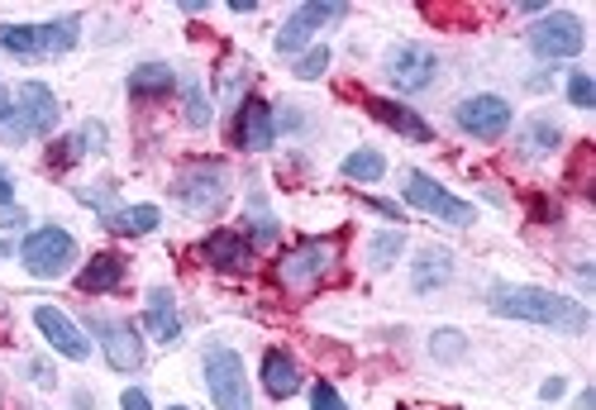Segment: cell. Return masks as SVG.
<instances>
[{"instance_id": "6da1fadb", "label": "cell", "mask_w": 596, "mask_h": 410, "mask_svg": "<svg viewBox=\"0 0 596 410\" xmlns=\"http://www.w3.org/2000/svg\"><path fill=\"white\" fill-rule=\"evenodd\" d=\"M487 306L506 320H525V325H545V329H559V335H587L592 325V311L573 296H559V291H545V286H492Z\"/></svg>"}, {"instance_id": "7a4b0ae2", "label": "cell", "mask_w": 596, "mask_h": 410, "mask_svg": "<svg viewBox=\"0 0 596 410\" xmlns=\"http://www.w3.org/2000/svg\"><path fill=\"white\" fill-rule=\"evenodd\" d=\"M339 258H343V244L335 234H325V239H301L291 244L282 258H277V286L287 291V296H311L320 282L339 272Z\"/></svg>"}, {"instance_id": "3957f363", "label": "cell", "mask_w": 596, "mask_h": 410, "mask_svg": "<svg viewBox=\"0 0 596 410\" xmlns=\"http://www.w3.org/2000/svg\"><path fill=\"white\" fill-rule=\"evenodd\" d=\"M230 191H234V177L230 167L215 163V157H196V163H182L177 167V181H172V196H177L182 210H191V215H220L224 206H230Z\"/></svg>"}, {"instance_id": "277c9868", "label": "cell", "mask_w": 596, "mask_h": 410, "mask_svg": "<svg viewBox=\"0 0 596 410\" xmlns=\"http://www.w3.org/2000/svg\"><path fill=\"white\" fill-rule=\"evenodd\" d=\"M58 115H62V105L58 96H52V86L44 82H24L20 86V96H15V115H10V125L0 129L10 143H24V139H44L58 129Z\"/></svg>"}, {"instance_id": "5b68a950", "label": "cell", "mask_w": 596, "mask_h": 410, "mask_svg": "<svg viewBox=\"0 0 596 410\" xmlns=\"http://www.w3.org/2000/svg\"><path fill=\"white\" fill-rule=\"evenodd\" d=\"M206 391L215 410H254V396H248V373H244V359L234 349H206Z\"/></svg>"}, {"instance_id": "8992f818", "label": "cell", "mask_w": 596, "mask_h": 410, "mask_svg": "<svg viewBox=\"0 0 596 410\" xmlns=\"http://www.w3.org/2000/svg\"><path fill=\"white\" fill-rule=\"evenodd\" d=\"M72 258H77V239H72L68 230H58V224H44V230L24 234V244H20V262H24V272L44 277V282H52V277L68 272V268H72Z\"/></svg>"}, {"instance_id": "52a82bcc", "label": "cell", "mask_w": 596, "mask_h": 410, "mask_svg": "<svg viewBox=\"0 0 596 410\" xmlns=\"http://www.w3.org/2000/svg\"><path fill=\"white\" fill-rule=\"evenodd\" d=\"M454 120H458V129L468 139H482V143H492V139H501V134H511V101L506 96H468V101H458L454 105Z\"/></svg>"}, {"instance_id": "ba28073f", "label": "cell", "mask_w": 596, "mask_h": 410, "mask_svg": "<svg viewBox=\"0 0 596 410\" xmlns=\"http://www.w3.org/2000/svg\"><path fill=\"white\" fill-rule=\"evenodd\" d=\"M86 325H91V335L101 339V353L115 373H139L143 367V339H139L135 325L115 320V315H91Z\"/></svg>"}, {"instance_id": "9c48e42d", "label": "cell", "mask_w": 596, "mask_h": 410, "mask_svg": "<svg viewBox=\"0 0 596 410\" xmlns=\"http://www.w3.org/2000/svg\"><path fill=\"white\" fill-rule=\"evenodd\" d=\"M406 206L425 210V215L444 220V224H458V230H468L477 220V210L468 201H458V196H448L440 181H430L425 172H406Z\"/></svg>"}, {"instance_id": "30bf717a", "label": "cell", "mask_w": 596, "mask_h": 410, "mask_svg": "<svg viewBox=\"0 0 596 410\" xmlns=\"http://www.w3.org/2000/svg\"><path fill=\"white\" fill-rule=\"evenodd\" d=\"M525 38H529V48H535L539 58H577V52L587 48V30H582V20L559 15V10L529 24Z\"/></svg>"}, {"instance_id": "8fae6325", "label": "cell", "mask_w": 596, "mask_h": 410, "mask_svg": "<svg viewBox=\"0 0 596 410\" xmlns=\"http://www.w3.org/2000/svg\"><path fill=\"white\" fill-rule=\"evenodd\" d=\"M387 77L396 91L420 96V91L434 86V77H440V58H434V48H425V44H401L387 52Z\"/></svg>"}, {"instance_id": "7c38bea8", "label": "cell", "mask_w": 596, "mask_h": 410, "mask_svg": "<svg viewBox=\"0 0 596 410\" xmlns=\"http://www.w3.org/2000/svg\"><path fill=\"white\" fill-rule=\"evenodd\" d=\"M343 15H349V5H343V0H311V5H296L287 15L282 30H277V52H296L315 30H320V24L343 20Z\"/></svg>"}, {"instance_id": "4fadbf2b", "label": "cell", "mask_w": 596, "mask_h": 410, "mask_svg": "<svg viewBox=\"0 0 596 410\" xmlns=\"http://www.w3.org/2000/svg\"><path fill=\"white\" fill-rule=\"evenodd\" d=\"M272 139H277L272 105L258 101V96H244L238 101V115H234V143L248 153H262V149H272Z\"/></svg>"}, {"instance_id": "5bb4252c", "label": "cell", "mask_w": 596, "mask_h": 410, "mask_svg": "<svg viewBox=\"0 0 596 410\" xmlns=\"http://www.w3.org/2000/svg\"><path fill=\"white\" fill-rule=\"evenodd\" d=\"M34 325H38V335H44L52 349L62 353V359H72V363H86V359H91V339H86L82 329H77L58 306H38V311H34Z\"/></svg>"}, {"instance_id": "9a60e30c", "label": "cell", "mask_w": 596, "mask_h": 410, "mask_svg": "<svg viewBox=\"0 0 596 410\" xmlns=\"http://www.w3.org/2000/svg\"><path fill=\"white\" fill-rule=\"evenodd\" d=\"M201 262H210L215 272H248L254 268V244H248V234L215 230L201 244Z\"/></svg>"}, {"instance_id": "2e32d148", "label": "cell", "mask_w": 596, "mask_h": 410, "mask_svg": "<svg viewBox=\"0 0 596 410\" xmlns=\"http://www.w3.org/2000/svg\"><path fill=\"white\" fill-rule=\"evenodd\" d=\"M363 105H367V110H373L387 129H396L401 139H410V143H434V129L420 120V115L410 110V105H396V101H382V96H367Z\"/></svg>"}, {"instance_id": "e0dca14e", "label": "cell", "mask_w": 596, "mask_h": 410, "mask_svg": "<svg viewBox=\"0 0 596 410\" xmlns=\"http://www.w3.org/2000/svg\"><path fill=\"white\" fill-rule=\"evenodd\" d=\"M143 329L163 343H177L182 339V315H177V296L167 286H153L149 291V311H143Z\"/></svg>"}, {"instance_id": "ac0fdd59", "label": "cell", "mask_w": 596, "mask_h": 410, "mask_svg": "<svg viewBox=\"0 0 596 410\" xmlns=\"http://www.w3.org/2000/svg\"><path fill=\"white\" fill-rule=\"evenodd\" d=\"M262 387H268L272 401H287V396L301 391V367L287 349H268L262 353Z\"/></svg>"}, {"instance_id": "d6986e66", "label": "cell", "mask_w": 596, "mask_h": 410, "mask_svg": "<svg viewBox=\"0 0 596 410\" xmlns=\"http://www.w3.org/2000/svg\"><path fill=\"white\" fill-rule=\"evenodd\" d=\"M448 277H454V258H448V248H425V254L410 262V291H416V296L440 291Z\"/></svg>"}, {"instance_id": "ffe728a7", "label": "cell", "mask_w": 596, "mask_h": 410, "mask_svg": "<svg viewBox=\"0 0 596 410\" xmlns=\"http://www.w3.org/2000/svg\"><path fill=\"white\" fill-rule=\"evenodd\" d=\"M119 282H125V258L119 254H96L77 272V286H82L86 296H105V291H115Z\"/></svg>"}, {"instance_id": "44dd1931", "label": "cell", "mask_w": 596, "mask_h": 410, "mask_svg": "<svg viewBox=\"0 0 596 410\" xmlns=\"http://www.w3.org/2000/svg\"><path fill=\"white\" fill-rule=\"evenodd\" d=\"M177 91V72L167 62H143V68L129 72V96L135 101H163Z\"/></svg>"}, {"instance_id": "7402d4cb", "label": "cell", "mask_w": 596, "mask_h": 410, "mask_svg": "<svg viewBox=\"0 0 596 410\" xmlns=\"http://www.w3.org/2000/svg\"><path fill=\"white\" fill-rule=\"evenodd\" d=\"M563 143V129H559V120H549V115H535V120H525L521 125V153L525 157H545V153H553Z\"/></svg>"}, {"instance_id": "603a6c76", "label": "cell", "mask_w": 596, "mask_h": 410, "mask_svg": "<svg viewBox=\"0 0 596 410\" xmlns=\"http://www.w3.org/2000/svg\"><path fill=\"white\" fill-rule=\"evenodd\" d=\"M77 38H82V20H77V15L38 24V58H58V52H68Z\"/></svg>"}, {"instance_id": "cb8c5ba5", "label": "cell", "mask_w": 596, "mask_h": 410, "mask_svg": "<svg viewBox=\"0 0 596 410\" xmlns=\"http://www.w3.org/2000/svg\"><path fill=\"white\" fill-rule=\"evenodd\" d=\"M62 143H68V149L52 153V163H62V167L77 163V157H86V153H105V125L101 120H86L72 139H62Z\"/></svg>"}, {"instance_id": "d4e9b609", "label": "cell", "mask_w": 596, "mask_h": 410, "mask_svg": "<svg viewBox=\"0 0 596 410\" xmlns=\"http://www.w3.org/2000/svg\"><path fill=\"white\" fill-rule=\"evenodd\" d=\"M157 206H119L115 215H105V224H110L115 234H153L157 230Z\"/></svg>"}, {"instance_id": "484cf974", "label": "cell", "mask_w": 596, "mask_h": 410, "mask_svg": "<svg viewBox=\"0 0 596 410\" xmlns=\"http://www.w3.org/2000/svg\"><path fill=\"white\" fill-rule=\"evenodd\" d=\"M272 239H277L272 210H268V201H262V191H248V244L262 248V244H272Z\"/></svg>"}, {"instance_id": "4316f807", "label": "cell", "mask_w": 596, "mask_h": 410, "mask_svg": "<svg viewBox=\"0 0 596 410\" xmlns=\"http://www.w3.org/2000/svg\"><path fill=\"white\" fill-rule=\"evenodd\" d=\"M0 52L38 58V24H0Z\"/></svg>"}, {"instance_id": "83f0119b", "label": "cell", "mask_w": 596, "mask_h": 410, "mask_svg": "<svg viewBox=\"0 0 596 410\" xmlns=\"http://www.w3.org/2000/svg\"><path fill=\"white\" fill-rule=\"evenodd\" d=\"M406 254V234L401 230H382V234H373V239H367V262H373V268L382 272V268H392L396 258Z\"/></svg>"}, {"instance_id": "f1b7e54d", "label": "cell", "mask_w": 596, "mask_h": 410, "mask_svg": "<svg viewBox=\"0 0 596 410\" xmlns=\"http://www.w3.org/2000/svg\"><path fill=\"white\" fill-rule=\"evenodd\" d=\"M382 172H387V157H382L377 149H358L343 157V177L349 181H377Z\"/></svg>"}, {"instance_id": "f546056e", "label": "cell", "mask_w": 596, "mask_h": 410, "mask_svg": "<svg viewBox=\"0 0 596 410\" xmlns=\"http://www.w3.org/2000/svg\"><path fill=\"white\" fill-rule=\"evenodd\" d=\"M430 353L440 363H458L463 353H468V339H463L458 329H434V335H430Z\"/></svg>"}, {"instance_id": "4dcf8cb0", "label": "cell", "mask_w": 596, "mask_h": 410, "mask_svg": "<svg viewBox=\"0 0 596 410\" xmlns=\"http://www.w3.org/2000/svg\"><path fill=\"white\" fill-rule=\"evenodd\" d=\"M210 115H215V110H210L201 82H187V125H191V129H206Z\"/></svg>"}, {"instance_id": "1f68e13d", "label": "cell", "mask_w": 596, "mask_h": 410, "mask_svg": "<svg viewBox=\"0 0 596 410\" xmlns=\"http://www.w3.org/2000/svg\"><path fill=\"white\" fill-rule=\"evenodd\" d=\"M568 101H573L577 110H592V105H596V82L582 68L568 72Z\"/></svg>"}, {"instance_id": "d6a6232c", "label": "cell", "mask_w": 596, "mask_h": 410, "mask_svg": "<svg viewBox=\"0 0 596 410\" xmlns=\"http://www.w3.org/2000/svg\"><path fill=\"white\" fill-rule=\"evenodd\" d=\"M325 68H329V48L320 44V48H311L306 58L296 62V77H301V82H315V77H325Z\"/></svg>"}, {"instance_id": "836d02e7", "label": "cell", "mask_w": 596, "mask_h": 410, "mask_svg": "<svg viewBox=\"0 0 596 410\" xmlns=\"http://www.w3.org/2000/svg\"><path fill=\"white\" fill-rule=\"evenodd\" d=\"M77 201H86V206H96L101 215H115V187H77Z\"/></svg>"}, {"instance_id": "e575fe53", "label": "cell", "mask_w": 596, "mask_h": 410, "mask_svg": "<svg viewBox=\"0 0 596 410\" xmlns=\"http://www.w3.org/2000/svg\"><path fill=\"white\" fill-rule=\"evenodd\" d=\"M311 410H349V406H343V396L329 387V382H315V387H311Z\"/></svg>"}, {"instance_id": "d590c367", "label": "cell", "mask_w": 596, "mask_h": 410, "mask_svg": "<svg viewBox=\"0 0 596 410\" xmlns=\"http://www.w3.org/2000/svg\"><path fill=\"white\" fill-rule=\"evenodd\" d=\"M238 72H248V62H230V72L220 77V91H224V96H238Z\"/></svg>"}, {"instance_id": "8d00e7d4", "label": "cell", "mask_w": 596, "mask_h": 410, "mask_svg": "<svg viewBox=\"0 0 596 410\" xmlns=\"http://www.w3.org/2000/svg\"><path fill=\"white\" fill-rule=\"evenodd\" d=\"M529 210H535V220H539V224H553V220H559V206L545 201V196H535V201H529Z\"/></svg>"}, {"instance_id": "74e56055", "label": "cell", "mask_w": 596, "mask_h": 410, "mask_svg": "<svg viewBox=\"0 0 596 410\" xmlns=\"http://www.w3.org/2000/svg\"><path fill=\"white\" fill-rule=\"evenodd\" d=\"M119 406H125V410H153V406H149V396H143L139 387H129L125 396H119Z\"/></svg>"}, {"instance_id": "f35d334b", "label": "cell", "mask_w": 596, "mask_h": 410, "mask_svg": "<svg viewBox=\"0 0 596 410\" xmlns=\"http://www.w3.org/2000/svg\"><path fill=\"white\" fill-rule=\"evenodd\" d=\"M10 201H15V181H10V172L0 167V210H10Z\"/></svg>"}, {"instance_id": "ab89813d", "label": "cell", "mask_w": 596, "mask_h": 410, "mask_svg": "<svg viewBox=\"0 0 596 410\" xmlns=\"http://www.w3.org/2000/svg\"><path fill=\"white\" fill-rule=\"evenodd\" d=\"M563 391H568V382H563V377H549L545 387H539V396H545V401H559Z\"/></svg>"}, {"instance_id": "60d3db41", "label": "cell", "mask_w": 596, "mask_h": 410, "mask_svg": "<svg viewBox=\"0 0 596 410\" xmlns=\"http://www.w3.org/2000/svg\"><path fill=\"white\" fill-rule=\"evenodd\" d=\"M367 210H377V215H387V220H401V210L392 201H377V196H367Z\"/></svg>"}, {"instance_id": "b9f144b4", "label": "cell", "mask_w": 596, "mask_h": 410, "mask_svg": "<svg viewBox=\"0 0 596 410\" xmlns=\"http://www.w3.org/2000/svg\"><path fill=\"white\" fill-rule=\"evenodd\" d=\"M10 115H15V101H10V91H5V86H0V129H5V125H10Z\"/></svg>"}, {"instance_id": "7bdbcfd3", "label": "cell", "mask_w": 596, "mask_h": 410, "mask_svg": "<svg viewBox=\"0 0 596 410\" xmlns=\"http://www.w3.org/2000/svg\"><path fill=\"white\" fill-rule=\"evenodd\" d=\"M20 224H24L20 210H5V215H0V230H20Z\"/></svg>"}, {"instance_id": "ee69618b", "label": "cell", "mask_w": 596, "mask_h": 410, "mask_svg": "<svg viewBox=\"0 0 596 410\" xmlns=\"http://www.w3.org/2000/svg\"><path fill=\"white\" fill-rule=\"evenodd\" d=\"M592 406H596V391L587 387V391H582V396H577V410H592Z\"/></svg>"}, {"instance_id": "f6af8a7d", "label": "cell", "mask_w": 596, "mask_h": 410, "mask_svg": "<svg viewBox=\"0 0 596 410\" xmlns=\"http://www.w3.org/2000/svg\"><path fill=\"white\" fill-rule=\"evenodd\" d=\"M167 410H187V406H167Z\"/></svg>"}]
</instances>
